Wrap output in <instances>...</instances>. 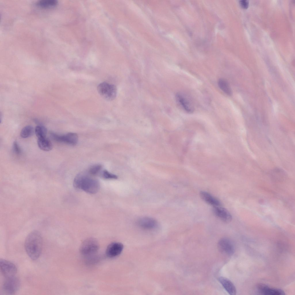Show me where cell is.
Returning <instances> with one entry per match:
<instances>
[{
	"mask_svg": "<svg viewBox=\"0 0 295 295\" xmlns=\"http://www.w3.org/2000/svg\"><path fill=\"white\" fill-rule=\"evenodd\" d=\"M57 3L56 0H41L37 2V5L43 8H48L55 6Z\"/></svg>",
	"mask_w": 295,
	"mask_h": 295,
	"instance_id": "cell-18",
	"label": "cell"
},
{
	"mask_svg": "<svg viewBox=\"0 0 295 295\" xmlns=\"http://www.w3.org/2000/svg\"><path fill=\"white\" fill-rule=\"evenodd\" d=\"M258 293L260 294L265 295H281L285 294L284 292L279 289H275L270 287L264 284H259L257 287Z\"/></svg>",
	"mask_w": 295,
	"mask_h": 295,
	"instance_id": "cell-12",
	"label": "cell"
},
{
	"mask_svg": "<svg viewBox=\"0 0 295 295\" xmlns=\"http://www.w3.org/2000/svg\"><path fill=\"white\" fill-rule=\"evenodd\" d=\"M35 132L38 138L46 137L47 134V128L42 125H38L35 128Z\"/></svg>",
	"mask_w": 295,
	"mask_h": 295,
	"instance_id": "cell-20",
	"label": "cell"
},
{
	"mask_svg": "<svg viewBox=\"0 0 295 295\" xmlns=\"http://www.w3.org/2000/svg\"><path fill=\"white\" fill-rule=\"evenodd\" d=\"M73 185L76 189L82 190L91 194L97 192L100 187L97 179L91 177L89 173L88 174L84 173H80L76 176Z\"/></svg>",
	"mask_w": 295,
	"mask_h": 295,
	"instance_id": "cell-2",
	"label": "cell"
},
{
	"mask_svg": "<svg viewBox=\"0 0 295 295\" xmlns=\"http://www.w3.org/2000/svg\"><path fill=\"white\" fill-rule=\"evenodd\" d=\"M220 88L225 94L229 96H231L232 92L230 85L227 81L223 78H220L218 82Z\"/></svg>",
	"mask_w": 295,
	"mask_h": 295,
	"instance_id": "cell-17",
	"label": "cell"
},
{
	"mask_svg": "<svg viewBox=\"0 0 295 295\" xmlns=\"http://www.w3.org/2000/svg\"><path fill=\"white\" fill-rule=\"evenodd\" d=\"M123 248V245L120 243H112L107 247L106 251V255L110 258L115 257L120 254Z\"/></svg>",
	"mask_w": 295,
	"mask_h": 295,
	"instance_id": "cell-10",
	"label": "cell"
},
{
	"mask_svg": "<svg viewBox=\"0 0 295 295\" xmlns=\"http://www.w3.org/2000/svg\"><path fill=\"white\" fill-rule=\"evenodd\" d=\"M24 247L30 258L33 260H37L42 249L43 239L41 234L37 230L30 233L26 239Z\"/></svg>",
	"mask_w": 295,
	"mask_h": 295,
	"instance_id": "cell-1",
	"label": "cell"
},
{
	"mask_svg": "<svg viewBox=\"0 0 295 295\" xmlns=\"http://www.w3.org/2000/svg\"><path fill=\"white\" fill-rule=\"evenodd\" d=\"M218 247L221 252L228 256L232 255L235 252V247L233 243L227 238L221 239L218 242Z\"/></svg>",
	"mask_w": 295,
	"mask_h": 295,
	"instance_id": "cell-9",
	"label": "cell"
},
{
	"mask_svg": "<svg viewBox=\"0 0 295 295\" xmlns=\"http://www.w3.org/2000/svg\"><path fill=\"white\" fill-rule=\"evenodd\" d=\"M101 175L103 178L106 179H115L118 178L116 175L110 173L105 170L102 172Z\"/></svg>",
	"mask_w": 295,
	"mask_h": 295,
	"instance_id": "cell-22",
	"label": "cell"
},
{
	"mask_svg": "<svg viewBox=\"0 0 295 295\" xmlns=\"http://www.w3.org/2000/svg\"><path fill=\"white\" fill-rule=\"evenodd\" d=\"M176 101L181 108L186 112L191 113L194 111V107L190 99L184 94L178 93L176 95Z\"/></svg>",
	"mask_w": 295,
	"mask_h": 295,
	"instance_id": "cell-8",
	"label": "cell"
},
{
	"mask_svg": "<svg viewBox=\"0 0 295 295\" xmlns=\"http://www.w3.org/2000/svg\"><path fill=\"white\" fill-rule=\"evenodd\" d=\"M99 247V243L97 239L93 238H89L82 243L80 247V251L83 255H91L96 253Z\"/></svg>",
	"mask_w": 295,
	"mask_h": 295,
	"instance_id": "cell-4",
	"label": "cell"
},
{
	"mask_svg": "<svg viewBox=\"0 0 295 295\" xmlns=\"http://www.w3.org/2000/svg\"><path fill=\"white\" fill-rule=\"evenodd\" d=\"M0 268L2 274L5 278L15 276L17 272L16 265L12 262L3 259H0Z\"/></svg>",
	"mask_w": 295,
	"mask_h": 295,
	"instance_id": "cell-7",
	"label": "cell"
},
{
	"mask_svg": "<svg viewBox=\"0 0 295 295\" xmlns=\"http://www.w3.org/2000/svg\"><path fill=\"white\" fill-rule=\"evenodd\" d=\"M137 224L142 228L147 229H153L157 226V221L154 219L148 217H145L139 219L137 222Z\"/></svg>",
	"mask_w": 295,
	"mask_h": 295,
	"instance_id": "cell-13",
	"label": "cell"
},
{
	"mask_svg": "<svg viewBox=\"0 0 295 295\" xmlns=\"http://www.w3.org/2000/svg\"><path fill=\"white\" fill-rule=\"evenodd\" d=\"M213 211L215 215L224 222L229 223L232 220V216L226 209L221 206L214 207Z\"/></svg>",
	"mask_w": 295,
	"mask_h": 295,
	"instance_id": "cell-11",
	"label": "cell"
},
{
	"mask_svg": "<svg viewBox=\"0 0 295 295\" xmlns=\"http://www.w3.org/2000/svg\"><path fill=\"white\" fill-rule=\"evenodd\" d=\"M35 130L33 126H27L24 127L20 132V136L24 138H26L31 136L33 134Z\"/></svg>",
	"mask_w": 295,
	"mask_h": 295,
	"instance_id": "cell-19",
	"label": "cell"
},
{
	"mask_svg": "<svg viewBox=\"0 0 295 295\" xmlns=\"http://www.w3.org/2000/svg\"><path fill=\"white\" fill-rule=\"evenodd\" d=\"M97 89L100 95L106 100L112 101L116 96L117 88L113 84L104 82L98 85Z\"/></svg>",
	"mask_w": 295,
	"mask_h": 295,
	"instance_id": "cell-3",
	"label": "cell"
},
{
	"mask_svg": "<svg viewBox=\"0 0 295 295\" xmlns=\"http://www.w3.org/2000/svg\"><path fill=\"white\" fill-rule=\"evenodd\" d=\"M37 143L39 148L45 151L51 150L52 148V145L49 139L45 138H38Z\"/></svg>",
	"mask_w": 295,
	"mask_h": 295,
	"instance_id": "cell-16",
	"label": "cell"
},
{
	"mask_svg": "<svg viewBox=\"0 0 295 295\" xmlns=\"http://www.w3.org/2000/svg\"><path fill=\"white\" fill-rule=\"evenodd\" d=\"M218 280L226 290L231 295H235L237 293L236 288L233 283L227 278L220 277Z\"/></svg>",
	"mask_w": 295,
	"mask_h": 295,
	"instance_id": "cell-14",
	"label": "cell"
},
{
	"mask_svg": "<svg viewBox=\"0 0 295 295\" xmlns=\"http://www.w3.org/2000/svg\"><path fill=\"white\" fill-rule=\"evenodd\" d=\"M102 168V166L100 164L94 165L89 169L88 173L91 175H95L101 171Z\"/></svg>",
	"mask_w": 295,
	"mask_h": 295,
	"instance_id": "cell-21",
	"label": "cell"
},
{
	"mask_svg": "<svg viewBox=\"0 0 295 295\" xmlns=\"http://www.w3.org/2000/svg\"><path fill=\"white\" fill-rule=\"evenodd\" d=\"M50 135L51 137L54 141L72 145H76L78 141V135L74 133H69L62 135L52 132Z\"/></svg>",
	"mask_w": 295,
	"mask_h": 295,
	"instance_id": "cell-6",
	"label": "cell"
},
{
	"mask_svg": "<svg viewBox=\"0 0 295 295\" xmlns=\"http://www.w3.org/2000/svg\"><path fill=\"white\" fill-rule=\"evenodd\" d=\"M12 149L14 152L17 154H20L21 152V149L16 141H14L13 143Z\"/></svg>",
	"mask_w": 295,
	"mask_h": 295,
	"instance_id": "cell-23",
	"label": "cell"
},
{
	"mask_svg": "<svg viewBox=\"0 0 295 295\" xmlns=\"http://www.w3.org/2000/svg\"><path fill=\"white\" fill-rule=\"evenodd\" d=\"M239 3L241 7L244 9H247L249 5V2L247 0H241L239 1Z\"/></svg>",
	"mask_w": 295,
	"mask_h": 295,
	"instance_id": "cell-24",
	"label": "cell"
},
{
	"mask_svg": "<svg viewBox=\"0 0 295 295\" xmlns=\"http://www.w3.org/2000/svg\"><path fill=\"white\" fill-rule=\"evenodd\" d=\"M200 195L204 201L213 207L221 206V203L220 201L209 193L202 191L200 192Z\"/></svg>",
	"mask_w": 295,
	"mask_h": 295,
	"instance_id": "cell-15",
	"label": "cell"
},
{
	"mask_svg": "<svg viewBox=\"0 0 295 295\" xmlns=\"http://www.w3.org/2000/svg\"><path fill=\"white\" fill-rule=\"evenodd\" d=\"M20 285V281L16 276L5 278L3 284V290L6 294H13L18 290Z\"/></svg>",
	"mask_w": 295,
	"mask_h": 295,
	"instance_id": "cell-5",
	"label": "cell"
}]
</instances>
